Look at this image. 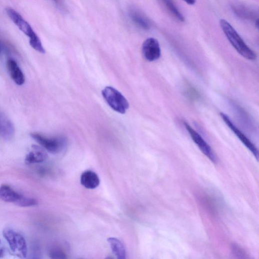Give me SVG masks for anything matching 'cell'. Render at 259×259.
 Instances as JSON below:
<instances>
[{
	"label": "cell",
	"instance_id": "cell-1",
	"mask_svg": "<svg viewBox=\"0 0 259 259\" xmlns=\"http://www.w3.org/2000/svg\"><path fill=\"white\" fill-rule=\"evenodd\" d=\"M221 28L230 44L242 57L250 60H255L256 56L246 44L236 30L226 20L220 21Z\"/></svg>",
	"mask_w": 259,
	"mask_h": 259
},
{
	"label": "cell",
	"instance_id": "cell-2",
	"mask_svg": "<svg viewBox=\"0 0 259 259\" xmlns=\"http://www.w3.org/2000/svg\"><path fill=\"white\" fill-rule=\"evenodd\" d=\"M6 11L12 20L30 38V44L31 47L40 54H45L46 50L43 48L40 39L30 24L15 10L8 8Z\"/></svg>",
	"mask_w": 259,
	"mask_h": 259
},
{
	"label": "cell",
	"instance_id": "cell-3",
	"mask_svg": "<svg viewBox=\"0 0 259 259\" xmlns=\"http://www.w3.org/2000/svg\"><path fill=\"white\" fill-rule=\"evenodd\" d=\"M0 199L21 207L32 206L38 204L36 200L24 196L6 184L0 186Z\"/></svg>",
	"mask_w": 259,
	"mask_h": 259
},
{
	"label": "cell",
	"instance_id": "cell-4",
	"mask_svg": "<svg viewBox=\"0 0 259 259\" xmlns=\"http://www.w3.org/2000/svg\"><path fill=\"white\" fill-rule=\"evenodd\" d=\"M30 136L43 148L53 154L60 152L67 145L66 139L62 136L48 138L37 133L31 134Z\"/></svg>",
	"mask_w": 259,
	"mask_h": 259
},
{
	"label": "cell",
	"instance_id": "cell-5",
	"mask_svg": "<svg viewBox=\"0 0 259 259\" xmlns=\"http://www.w3.org/2000/svg\"><path fill=\"white\" fill-rule=\"evenodd\" d=\"M102 94L112 109L121 114L126 113L129 107L128 102L118 91L108 86L102 90Z\"/></svg>",
	"mask_w": 259,
	"mask_h": 259
},
{
	"label": "cell",
	"instance_id": "cell-6",
	"mask_svg": "<svg viewBox=\"0 0 259 259\" xmlns=\"http://www.w3.org/2000/svg\"><path fill=\"white\" fill-rule=\"evenodd\" d=\"M4 238L8 242L11 250L20 257L26 258L28 248L24 238L19 233L6 228L3 232Z\"/></svg>",
	"mask_w": 259,
	"mask_h": 259
},
{
	"label": "cell",
	"instance_id": "cell-7",
	"mask_svg": "<svg viewBox=\"0 0 259 259\" xmlns=\"http://www.w3.org/2000/svg\"><path fill=\"white\" fill-rule=\"evenodd\" d=\"M184 124L192 140L202 152L213 162H216V157L212 150L202 136L187 122H184Z\"/></svg>",
	"mask_w": 259,
	"mask_h": 259
},
{
	"label": "cell",
	"instance_id": "cell-8",
	"mask_svg": "<svg viewBox=\"0 0 259 259\" xmlns=\"http://www.w3.org/2000/svg\"><path fill=\"white\" fill-rule=\"evenodd\" d=\"M142 54L144 58L148 62H152L158 60L161 56L158 41L152 38L146 40L142 46Z\"/></svg>",
	"mask_w": 259,
	"mask_h": 259
},
{
	"label": "cell",
	"instance_id": "cell-9",
	"mask_svg": "<svg viewBox=\"0 0 259 259\" xmlns=\"http://www.w3.org/2000/svg\"><path fill=\"white\" fill-rule=\"evenodd\" d=\"M220 116L222 118L232 130V132L236 136L240 141L247 148L248 150L252 152L254 156L258 158V151L254 145L250 141V140L238 129L236 125L234 124L228 116L225 114L220 113Z\"/></svg>",
	"mask_w": 259,
	"mask_h": 259
},
{
	"label": "cell",
	"instance_id": "cell-10",
	"mask_svg": "<svg viewBox=\"0 0 259 259\" xmlns=\"http://www.w3.org/2000/svg\"><path fill=\"white\" fill-rule=\"evenodd\" d=\"M48 157V155L45 149L34 145L32 146V150L26 157L25 162L27 164H39L46 161Z\"/></svg>",
	"mask_w": 259,
	"mask_h": 259
},
{
	"label": "cell",
	"instance_id": "cell-11",
	"mask_svg": "<svg viewBox=\"0 0 259 259\" xmlns=\"http://www.w3.org/2000/svg\"><path fill=\"white\" fill-rule=\"evenodd\" d=\"M7 68L12 78L16 84L22 86L24 84V75L14 60H8L7 62Z\"/></svg>",
	"mask_w": 259,
	"mask_h": 259
},
{
	"label": "cell",
	"instance_id": "cell-12",
	"mask_svg": "<svg viewBox=\"0 0 259 259\" xmlns=\"http://www.w3.org/2000/svg\"><path fill=\"white\" fill-rule=\"evenodd\" d=\"M80 184L86 188L93 190L100 186V179L96 172L86 170L81 176Z\"/></svg>",
	"mask_w": 259,
	"mask_h": 259
},
{
	"label": "cell",
	"instance_id": "cell-13",
	"mask_svg": "<svg viewBox=\"0 0 259 259\" xmlns=\"http://www.w3.org/2000/svg\"><path fill=\"white\" fill-rule=\"evenodd\" d=\"M129 16L138 26L144 30L150 29L151 24L149 20L138 10L132 8L129 11Z\"/></svg>",
	"mask_w": 259,
	"mask_h": 259
},
{
	"label": "cell",
	"instance_id": "cell-14",
	"mask_svg": "<svg viewBox=\"0 0 259 259\" xmlns=\"http://www.w3.org/2000/svg\"><path fill=\"white\" fill-rule=\"evenodd\" d=\"M14 134V128L12 122L0 113V136L4 139L12 138Z\"/></svg>",
	"mask_w": 259,
	"mask_h": 259
},
{
	"label": "cell",
	"instance_id": "cell-15",
	"mask_svg": "<svg viewBox=\"0 0 259 259\" xmlns=\"http://www.w3.org/2000/svg\"><path fill=\"white\" fill-rule=\"evenodd\" d=\"M108 242L110 245L112 252L118 258H126V249L120 240L116 238H110L108 240Z\"/></svg>",
	"mask_w": 259,
	"mask_h": 259
},
{
	"label": "cell",
	"instance_id": "cell-16",
	"mask_svg": "<svg viewBox=\"0 0 259 259\" xmlns=\"http://www.w3.org/2000/svg\"><path fill=\"white\" fill-rule=\"evenodd\" d=\"M168 10L178 20L181 22H184L185 18L183 14L181 13L179 9L177 8L172 0H160Z\"/></svg>",
	"mask_w": 259,
	"mask_h": 259
},
{
	"label": "cell",
	"instance_id": "cell-17",
	"mask_svg": "<svg viewBox=\"0 0 259 259\" xmlns=\"http://www.w3.org/2000/svg\"><path fill=\"white\" fill-rule=\"evenodd\" d=\"M232 9L234 13L240 18L248 19L254 17V12L244 6L234 5Z\"/></svg>",
	"mask_w": 259,
	"mask_h": 259
},
{
	"label": "cell",
	"instance_id": "cell-18",
	"mask_svg": "<svg viewBox=\"0 0 259 259\" xmlns=\"http://www.w3.org/2000/svg\"><path fill=\"white\" fill-rule=\"evenodd\" d=\"M50 256L52 258H66L64 253L58 248L52 249L50 252Z\"/></svg>",
	"mask_w": 259,
	"mask_h": 259
},
{
	"label": "cell",
	"instance_id": "cell-19",
	"mask_svg": "<svg viewBox=\"0 0 259 259\" xmlns=\"http://www.w3.org/2000/svg\"><path fill=\"white\" fill-rule=\"evenodd\" d=\"M234 248V252L235 254L237 256H242V257H244V255L245 252L242 250V248H239V246H236L234 245L233 246Z\"/></svg>",
	"mask_w": 259,
	"mask_h": 259
},
{
	"label": "cell",
	"instance_id": "cell-20",
	"mask_svg": "<svg viewBox=\"0 0 259 259\" xmlns=\"http://www.w3.org/2000/svg\"><path fill=\"white\" fill-rule=\"evenodd\" d=\"M52 1L58 8L62 10H64V4L63 0H52Z\"/></svg>",
	"mask_w": 259,
	"mask_h": 259
},
{
	"label": "cell",
	"instance_id": "cell-21",
	"mask_svg": "<svg viewBox=\"0 0 259 259\" xmlns=\"http://www.w3.org/2000/svg\"><path fill=\"white\" fill-rule=\"evenodd\" d=\"M4 246L1 243V242H0V258H2L4 254Z\"/></svg>",
	"mask_w": 259,
	"mask_h": 259
},
{
	"label": "cell",
	"instance_id": "cell-22",
	"mask_svg": "<svg viewBox=\"0 0 259 259\" xmlns=\"http://www.w3.org/2000/svg\"><path fill=\"white\" fill-rule=\"evenodd\" d=\"M189 5H194L196 2V0H184Z\"/></svg>",
	"mask_w": 259,
	"mask_h": 259
},
{
	"label": "cell",
	"instance_id": "cell-23",
	"mask_svg": "<svg viewBox=\"0 0 259 259\" xmlns=\"http://www.w3.org/2000/svg\"><path fill=\"white\" fill-rule=\"evenodd\" d=\"M2 53V46L1 45H0V54Z\"/></svg>",
	"mask_w": 259,
	"mask_h": 259
}]
</instances>
